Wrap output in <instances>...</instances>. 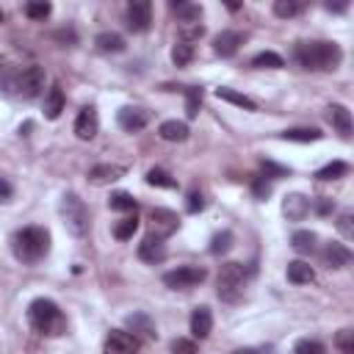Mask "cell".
Returning a JSON list of instances; mask_svg holds the SVG:
<instances>
[{"label":"cell","mask_w":354,"mask_h":354,"mask_svg":"<svg viewBox=\"0 0 354 354\" xmlns=\"http://www.w3.org/2000/svg\"><path fill=\"white\" fill-rule=\"evenodd\" d=\"M296 354H326V346L321 340H310V337H301L296 340Z\"/></svg>","instance_id":"obj_39"},{"label":"cell","mask_w":354,"mask_h":354,"mask_svg":"<svg viewBox=\"0 0 354 354\" xmlns=\"http://www.w3.org/2000/svg\"><path fill=\"white\" fill-rule=\"evenodd\" d=\"M246 282H249V271L243 268V263H224L218 277H216V293L221 301L235 304L243 299Z\"/></svg>","instance_id":"obj_4"},{"label":"cell","mask_w":354,"mask_h":354,"mask_svg":"<svg viewBox=\"0 0 354 354\" xmlns=\"http://www.w3.org/2000/svg\"><path fill=\"white\" fill-rule=\"evenodd\" d=\"M243 44V33L241 30H221L216 39H213V53L221 55V58H230L238 53V47Z\"/></svg>","instance_id":"obj_13"},{"label":"cell","mask_w":354,"mask_h":354,"mask_svg":"<svg viewBox=\"0 0 354 354\" xmlns=\"http://www.w3.org/2000/svg\"><path fill=\"white\" fill-rule=\"evenodd\" d=\"M50 11H53V6L44 3V0H39V3H25V14H28L30 19H47Z\"/></svg>","instance_id":"obj_41"},{"label":"cell","mask_w":354,"mask_h":354,"mask_svg":"<svg viewBox=\"0 0 354 354\" xmlns=\"http://www.w3.org/2000/svg\"><path fill=\"white\" fill-rule=\"evenodd\" d=\"M124 166H116V163H97L88 169V180L94 185H108V183H116L119 177H124Z\"/></svg>","instance_id":"obj_15"},{"label":"cell","mask_w":354,"mask_h":354,"mask_svg":"<svg viewBox=\"0 0 354 354\" xmlns=\"http://www.w3.org/2000/svg\"><path fill=\"white\" fill-rule=\"evenodd\" d=\"M94 44H97L100 53H122V50H124V39H122L119 33H113V30L100 33V36L94 39Z\"/></svg>","instance_id":"obj_25"},{"label":"cell","mask_w":354,"mask_h":354,"mask_svg":"<svg viewBox=\"0 0 354 354\" xmlns=\"http://www.w3.org/2000/svg\"><path fill=\"white\" fill-rule=\"evenodd\" d=\"M324 263H326L329 268H346V266L351 263L348 246H343V243H337V241L326 243V246H324Z\"/></svg>","instance_id":"obj_18"},{"label":"cell","mask_w":354,"mask_h":354,"mask_svg":"<svg viewBox=\"0 0 354 354\" xmlns=\"http://www.w3.org/2000/svg\"><path fill=\"white\" fill-rule=\"evenodd\" d=\"M232 354H257V351H254V348H235Z\"/></svg>","instance_id":"obj_51"},{"label":"cell","mask_w":354,"mask_h":354,"mask_svg":"<svg viewBox=\"0 0 354 354\" xmlns=\"http://www.w3.org/2000/svg\"><path fill=\"white\" fill-rule=\"evenodd\" d=\"M160 138L163 141H185L188 138V124L185 122H177V119H169L160 124Z\"/></svg>","instance_id":"obj_24"},{"label":"cell","mask_w":354,"mask_h":354,"mask_svg":"<svg viewBox=\"0 0 354 354\" xmlns=\"http://www.w3.org/2000/svg\"><path fill=\"white\" fill-rule=\"evenodd\" d=\"M64 105H66L64 91H61L58 83H53V86L47 88V94H44V116H47V119H58L61 111H64Z\"/></svg>","instance_id":"obj_19"},{"label":"cell","mask_w":354,"mask_h":354,"mask_svg":"<svg viewBox=\"0 0 354 354\" xmlns=\"http://www.w3.org/2000/svg\"><path fill=\"white\" fill-rule=\"evenodd\" d=\"M11 194H14L11 183H8L6 177H0V202H8V199H11Z\"/></svg>","instance_id":"obj_47"},{"label":"cell","mask_w":354,"mask_h":354,"mask_svg":"<svg viewBox=\"0 0 354 354\" xmlns=\"http://www.w3.org/2000/svg\"><path fill=\"white\" fill-rule=\"evenodd\" d=\"M282 138H285V141L307 144V141H318V138H324V133H321L318 127H290V130H282Z\"/></svg>","instance_id":"obj_26"},{"label":"cell","mask_w":354,"mask_h":354,"mask_svg":"<svg viewBox=\"0 0 354 354\" xmlns=\"http://www.w3.org/2000/svg\"><path fill=\"white\" fill-rule=\"evenodd\" d=\"M337 230H340L343 238H354V213H351V210H343V213H340Z\"/></svg>","instance_id":"obj_45"},{"label":"cell","mask_w":354,"mask_h":354,"mask_svg":"<svg viewBox=\"0 0 354 354\" xmlns=\"http://www.w3.org/2000/svg\"><path fill=\"white\" fill-rule=\"evenodd\" d=\"M315 210H318V213H329V210H332V202H329V199H318Z\"/></svg>","instance_id":"obj_49"},{"label":"cell","mask_w":354,"mask_h":354,"mask_svg":"<svg viewBox=\"0 0 354 354\" xmlns=\"http://www.w3.org/2000/svg\"><path fill=\"white\" fill-rule=\"evenodd\" d=\"M171 11L183 25H194L202 19V6L199 3H171Z\"/></svg>","instance_id":"obj_23"},{"label":"cell","mask_w":354,"mask_h":354,"mask_svg":"<svg viewBox=\"0 0 354 354\" xmlns=\"http://www.w3.org/2000/svg\"><path fill=\"white\" fill-rule=\"evenodd\" d=\"M202 36H205V25H202V22H194V25H180V41L191 44V41H196V39H202Z\"/></svg>","instance_id":"obj_40"},{"label":"cell","mask_w":354,"mask_h":354,"mask_svg":"<svg viewBox=\"0 0 354 354\" xmlns=\"http://www.w3.org/2000/svg\"><path fill=\"white\" fill-rule=\"evenodd\" d=\"M138 257L144 260V263H163L166 260V246H163V241H158V238H144L141 243H138Z\"/></svg>","instance_id":"obj_17"},{"label":"cell","mask_w":354,"mask_h":354,"mask_svg":"<svg viewBox=\"0 0 354 354\" xmlns=\"http://www.w3.org/2000/svg\"><path fill=\"white\" fill-rule=\"evenodd\" d=\"M313 279H315V271H313L310 263H304V260L288 263V282H293V285H310Z\"/></svg>","instance_id":"obj_21"},{"label":"cell","mask_w":354,"mask_h":354,"mask_svg":"<svg viewBox=\"0 0 354 354\" xmlns=\"http://www.w3.org/2000/svg\"><path fill=\"white\" fill-rule=\"evenodd\" d=\"M310 199L304 196V194H288L285 199H282V213L290 218V221H304L307 218V213H310Z\"/></svg>","instance_id":"obj_14"},{"label":"cell","mask_w":354,"mask_h":354,"mask_svg":"<svg viewBox=\"0 0 354 354\" xmlns=\"http://www.w3.org/2000/svg\"><path fill=\"white\" fill-rule=\"evenodd\" d=\"M124 22L133 33H144L149 30V22H152V3L149 0H133L124 11Z\"/></svg>","instance_id":"obj_9"},{"label":"cell","mask_w":354,"mask_h":354,"mask_svg":"<svg viewBox=\"0 0 354 354\" xmlns=\"http://www.w3.org/2000/svg\"><path fill=\"white\" fill-rule=\"evenodd\" d=\"M0 22H3V8H0Z\"/></svg>","instance_id":"obj_52"},{"label":"cell","mask_w":354,"mask_h":354,"mask_svg":"<svg viewBox=\"0 0 354 354\" xmlns=\"http://www.w3.org/2000/svg\"><path fill=\"white\" fill-rule=\"evenodd\" d=\"M335 346L340 348V354H354V332L351 329H340L335 335Z\"/></svg>","instance_id":"obj_42"},{"label":"cell","mask_w":354,"mask_h":354,"mask_svg":"<svg viewBox=\"0 0 354 354\" xmlns=\"http://www.w3.org/2000/svg\"><path fill=\"white\" fill-rule=\"evenodd\" d=\"M293 58L301 69L313 72H332L343 61V50L335 41H299Z\"/></svg>","instance_id":"obj_1"},{"label":"cell","mask_w":354,"mask_h":354,"mask_svg":"<svg viewBox=\"0 0 354 354\" xmlns=\"http://www.w3.org/2000/svg\"><path fill=\"white\" fill-rule=\"evenodd\" d=\"M11 249H14V257L19 263L33 266V263L47 257V252H50V232L44 227H22V230L14 232Z\"/></svg>","instance_id":"obj_2"},{"label":"cell","mask_w":354,"mask_h":354,"mask_svg":"<svg viewBox=\"0 0 354 354\" xmlns=\"http://www.w3.org/2000/svg\"><path fill=\"white\" fill-rule=\"evenodd\" d=\"M263 169H266V177H285L288 174V169L285 166H277V163H271V160H263Z\"/></svg>","instance_id":"obj_46"},{"label":"cell","mask_w":354,"mask_h":354,"mask_svg":"<svg viewBox=\"0 0 354 354\" xmlns=\"http://www.w3.org/2000/svg\"><path fill=\"white\" fill-rule=\"evenodd\" d=\"M108 205H111V210H124V213H136V199H133V194H127V191H116V194H111Z\"/></svg>","instance_id":"obj_34"},{"label":"cell","mask_w":354,"mask_h":354,"mask_svg":"<svg viewBox=\"0 0 354 354\" xmlns=\"http://www.w3.org/2000/svg\"><path fill=\"white\" fill-rule=\"evenodd\" d=\"M216 97H218V100H227V102H232V105H238V108H246V111H254V108H257L252 97L238 94V91H232V88H224V86L216 88Z\"/></svg>","instance_id":"obj_27"},{"label":"cell","mask_w":354,"mask_h":354,"mask_svg":"<svg viewBox=\"0 0 354 354\" xmlns=\"http://www.w3.org/2000/svg\"><path fill=\"white\" fill-rule=\"evenodd\" d=\"M147 183L149 185H158V188H177V180L166 169H149L147 171Z\"/></svg>","instance_id":"obj_35"},{"label":"cell","mask_w":354,"mask_h":354,"mask_svg":"<svg viewBox=\"0 0 354 354\" xmlns=\"http://www.w3.org/2000/svg\"><path fill=\"white\" fill-rule=\"evenodd\" d=\"M116 122H119L122 130H127V133H138V130L147 127V122H149V111H147V108H138V105H124V108H119Z\"/></svg>","instance_id":"obj_11"},{"label":"cell","mask_w":354,"mask_h":354,"mask_svg":"<svg viewBox=\"0 0 354 354\" xmlns=\"http://www.w3.org/2000/svg\"><path fill=\"white\" fill-rule=\"evenodd\" d=\"M97 130H100L97 108H94V105L80 108V113H77V119H75V136H77L80 141H91V138L97 136Z\"/></svg>","instance_id":"obj_12"},{"label":"cell","mask_w":354,"mask_h":354,"mask_svg":"<svg viewBox=\"0 0 354 354\" xmlns=\"http://www.w3.org/2000/svg\"><path fill=\"white\" fill-rule=\"evenodd\" d=\"M326 11H346V3H337V6H329L326 3Z\"/></svg>","instance_id":"obj_50"},{"label":"cell","mask_w":354,"mask_h":354,"mask_svg":"<svg viewBox=\"0 0 354 354\" xmlns=\"http://www.w3.org/2000/svg\"><path fill=\"white\" fill-rule=\"evenodd\" d=\"M14 88H17V94L25 97V100H36V97L44 91V69L36 66V64H33V66H25L22 72H17Z\"/></svg>","instance_id":"obj_7"},{"label":"cell","mask_w":354,"mask_h":354,"mask_svg":"<svg viewBox=\"0 0 354 354\" xmlns=\"http://www.w3.org/2000/svg\"><path fill=\"white\" fill-rule=\"evenodd\" d=\"M127 326L133 329V335H144V337H158V329H155V321L147 315V313H133L127 315Z\"/></svg>","instance_id":"obj_22"},{"label":"cell","mask_w":354,"mask_h":354,"mask_svg":"<svg viewBox=\"0 0 354 354\" xmlns=\"http://www.w3.org/2000/svg\"><path fill=\"white\" fill-rule=\"evenodd\" d=\"M205 277H207V271L202 266H177L163 274V285L171 290H191V288L202 285Z\"/></svg>","instance_id":"obj_6"},{"label":"cell","mask_w":354,"mask_h":354,"mask_svg":"<svg viewBox=\"0 0 354 354\" xmlns=\"http://www.w3.org/2000/svg\"><path fill=\"white\" fill-rule=\"evenodd\" d=\"M141 340L127 329H111L105 337V354H136Z\"/></svg>","instance_id":"obj_10"},{"label":"cell","mask_w":354,"mask_h":354,"mask_svg":"<svg viewBox=\"0 0 354 354\" xmlns=\"http://www.w3.org/2000/svg\"><path fill=\"white\" fill-rule=\"evenodd\" d=\"M301 11H304V3L301 0H277L274 3V14L282 17V19H290V17L301 14Z\"/></svg>","instance_id":"obj_31"},{"label":"cell","mask_w":354,"mask_h":354,"mask_svg":"<svg viewBox=\"0 0 354 354\" xmlns=\"http://www.w3.org/2000/svg\"><path fill=\"white\" fill-rule=\"evenodd\" d=\"M343 174H348V163H346V160H332V163H326L324 169L315 171L318 180H337V177H343Z\"/></svg>","instance_id":"obj_33"},{"label":"cell","mask_w":354,"mask_h":354,"mask_svg":"<svg viewBox=\"0 0 354 354\" xmlns=\"http://www.w3.org/2000/svg\"><path fill=\"white\" fill-rule=\"evenodd\" d=\"M171 354H199V346L188 337H174L171 340Z\"/></svg>","instance_id":"obj_43"},{"label":"cell","mask_w":354,"mask_h":354,"mask_svg":"<svg viewBox=\"0 0 354 354\" xmlns=\"http://www.w3.org/2000/svg\"><path fill=\"white\" fill-rule=\"evenodd\" d=\"M252 191H254V196H257V199H266V196L271 194V177L257 174V177L252 180Z\"/></svg>","instance_id":"obj_44"},{"label":"cell","mask_w":354,"mask_h":354,"mask_svg":"<svg viewBox=\"0 0 354 354\" xmlns=\"http://www.w3.org/2000/svg\"><path fill=\"white\" fill-rule=\"evenodd\" d=\"M61 216H64V224H66L69 235L83 238L88 232V210H86V205H83V199L77 194H72V191L64 194V199H61Z\"/></svg>","instance_id":"obj_5"},{"label":"cell","mask_w":354,"mask_h":354,"mask_svg":"<svg viewBox=\"0 0 354 354\" xmlns=\"http://www.w3.org/2000/svg\"><path fill=\"white\" fill-rule=\"evenodd\" d=\"M329 122L340 133V138H351V113L346 105H329Z\"/></svg>","instance_id":"obj_20"},{"label":"cell","mask_w":354,"mask_h":354,"mask_svg":"<svg viewBox=\"0 0 354 354\" xmlns=\"http://www.w3.org/2000/svg\"><path fill=\"white\" fill-rule=\"evenodd\" d=\"M28 321L36 332L50 335V337H58L66 332V318L53 299H33L28 304Z\"/></svg>","instance_id":"obj_3"},{"label":"cell","mask_w":354,"mask_h":354,"mask_svg":"<svg viewBox=\"0 0 354 354\" xmlns=\"http://www.w3.org/2000/svg\"><path fill=\"white\" fill-rule=\"evenodd\" d=\"M191 58H194V44L177 41L174 50H171V61H174L177 66H185V64H191Z\"/></svg>","instance_id":"obj_37"},{"label":"cell","mask_w":354,"mask_h":354,"mask_svg":"<svg viewBox=\"0 0 354 354\" xmlns=\"http://www.w3.org/2000/svg\"><path fill=\"white\" fill-rule=\"evenodd\" d=\"M191 335L194 337H199V340H205L207 335H210V329H213V313H210V307H194V313H191Z\"/></svg>","instance_id":"obj_16"},{"label":"cell","mask_w":354,"mask_h":354,"mask_svg":"<svg viewBox=\"0 0 354 354\" xmlns=\"http://www.w3.org/2000/svg\"><path fill=\"white\" fill-rule=\"evenodd\" d=\"M199 108H202V88L199 86H188L185 88V113H188V119L199 116Z\"/></svg>","instance_id":"obj_32"},{"label":"cell","mask_w":354,"mask_h":354,"mask_svg":"<svg viewBox=\"0 0 354 354\" xmlns=\"http://www.w3.org/2000/svg\"><path fill=\"white\" fill-rule=\"evenodd\" d=\"M205 207H207L205 194H202L199 188H191L188 196H185V210H188V213H199V210H205Z\"/></svg>","instance_id":"obj_38"},{"label":"cell","mask_w":354,"mask_h":354,"mask_svg":"<svg viewBox=\"0 0 354 354\" xmlns=\"http://www.w3.org/2000/svg\"><path fill=\"white\" fill-rule=\"evenodd\" d=\"M290 246L299 252V254H310L315 249V232L310 230H296L293 238H290Z\"/></svg>","instance_id":"obj_28"},{"label":"cell","mask_w":354,"mask_h":354,"mask_svg":"<svg viewBox=\"0 0 354 354\" xmlns=\"http://www.w3.org/2000/svg\"><path fill=\"white\" fill-rule=\"evenodd\" d=\"M252 66H257V69H282L285 61H282V55L266 50V53H257V55L252 58Z\"/></svg>","instance_id":"obj_30"},{"label":"cell","mask_w":354,"mask_h":354,"mask_svg":"<svg viewBox=\"0 0 354 354\" xmlns=\"http://www.w3.org/2000/svg\"><path fill=\"white\" fill-rule=\"evenodd\" d=\"M55 39H58V41H75V30H58Z\"/></svg>","instance_id":"obj_48"},{"label":"cell","mask_w":354,"mask_h":354,"mask_svg":"<svg viewBox=\"0 0 354 354\" xmlns=\"http://www.w3.org/2000/svg\"><path fill=\"white\" fill-rule=\"evenodd\" d=\"M177 230H180V216L174 210H169V207H152L149 210V238L166 241Z\"/></svg>","instance_id":"obj_8"},{"label":"cell","mask_w":354,"mask_h":354,"mask_svg":"<svg viewBox=\"0 0 354 354\" xmlns=\"http://www.w3.org/2000/svg\"><path fill=\"white\" fill-rule=\"evenodd\" d=\"M232 241H235V238H232V232H230V230L216 232V235H213V241H210V254H216V257H218V254L230 252V249H232Z\"/></svg>","instance_id":"obj_36"},{"label":"cell","mask_w":354,"mask_h":354,"mask_svg":"<svg viewBox=\"0 0 354 354\" xmlns=\"http://www.w3.org/2000/svg\"><path fill=\"white\" fill-rule=\"evenodd\" d=\"M136 230H138V218H136V213H130V216H124V218H119V221L113 224V238L127 241V238L136 235Z\"/></svg>","instance_id":"obj_29"}]
</instances>
